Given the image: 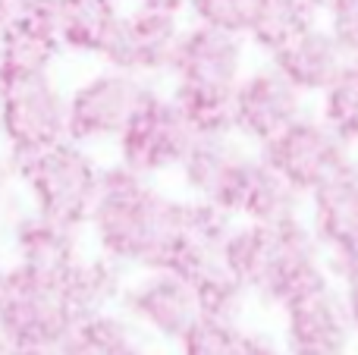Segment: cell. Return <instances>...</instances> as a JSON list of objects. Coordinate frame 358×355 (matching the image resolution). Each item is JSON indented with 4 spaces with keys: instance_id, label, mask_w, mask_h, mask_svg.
<instances>
[{
    "instance_id": "1",
    "label": "cell",
    "mask_w": 358,
    "mask_h": 355,
    "mask_svg": "<svg viewBox=\"0 0 358 355\" xmlns=\"http://www.w3.org/2000/svg\"><path fill=\"white\" fill-rule=\"evenodd\" d=\"M179 208L182 198L170 195L161 180L132 173L113 161L101 167L98 195L82 233H88L98 255L110 258L129 274L164 268Z\"/></svg>"
},
{
    "instance_id": "2",
    "label": "cell",
    "mask_w": 358,
    "mask_h": 355,
    "mask_svg": "<svg viewBox=\"0 0 358 355\" xmlns=\"http://www.w3.org/2000/svg\"><path fill=\"white\" fill-rule=\"evenodd\" d=\"M223 268L245 289L248 299H258L277 312L299 296L330 283L324 249L305 214L283 224L236 220L223 245Z\"/></svg>"
},
{
    "instance_id": "3",
    "label": "cell",
    "mask_w": 358,
    "mask_h": 355,
    "mask_svg": "<svg viewBox=\"0 0 358 355\" xmlns=\"http://www.w3.org/2000/svg\"><path fill=\"white\" fill-rule=\"evenodd\" d=\"M101 167L104 164L94 157L92 148L63 138L10 170L13 182L25 195V208L63 226L85 230L88 211L98 195Z\"/></svg>"
},
{
    "instance_id": "4",
    "label": "cell",
    "mask_w": 358,
    "mask_h": 355,
    "mask_svg": "<svg viewBox=\"0 0 358 355\" xmlns=\"http://www.w3.org/2000/svg\"><path fill=\"white\" fill-rule=\"evenodd\" d=\"M66 138V92L54 73L0 82V142L3 161H19Z\"/></svg>"
},
{
    "instance_id": "5",
    "label": "cell",
    "mask_w": 358,
    "mask_h": 355,
    "mask_svg": "<svg viewBox=\"0 0 358 355\" xmlns=\"http://www.w3.org/2000/svg\"><path fill=\"white\" fill-rule=\"evenodd\" d=\"M76 327L60 277L6 264L0 280V337L10 346H60Z\"/></svg>"
},
{
    "instance_id": "6",
    "label": "cell",
    "mask_w": 358,
    "mask_h": 355,
    "mask_svg": "<svg viewBox=\"0 0 358 355\" xmlns=\"http://www.w3.org/2000/svg\"><path fill=\"white\" fill-rule=\"evenodd\" d=\"M192 138L195 132L185 123L173 94L151 85L132 110L129 123L117 136L113 151H117V164H123L126 170L142 173L148 180H161L167 173H176Z\"/></svg>"
},
{
    "instance_id": "7",
    "label": "cell",
    "mask_w": 358,
    "mask_h": 355,
    "mask_svg": "<svg viewBox=\"0 0 358 355\" xmlns=\"http://www.w3.org/2000/svg\"><path fill=\"white\" fill-rule=\"evenodd\" d=\"M151 85L155 82L101 63V69L66 92V138L92 151L113 145Z\"/></svg>"
},
{
    "instance_id": "8",
    "label": "cell",
    "mask_w": 358,
    "mask_h": 355,
    "mask_svg": "<svg viewBox=\"0 0 358 355\" xmlns=\"http://www.w3.org/2000/svg\"><path fill=\"white\" fill-rule=\"evenodd\" d=\"M258 154L302 198H308L321 182H327L349 161H355L352 148L346 142H340L317 119V113H308V110L299 119H292L286 129H280L271 142L261 145Z\"/></svg>"
},
{
    "instance_id": "9",
    "label": "cell",
    "mask_w": 358,
    "mask_h": 355,
    "mask_svg": "<svg viewBox=\"0 0 358 355\" xmlns=\"http://www.w3.org/2000/svg\"><path fill=\"white\" fill-rule=\"evenodd\" d=\"M117 312L129 318L142 333L176 343L185 331L198 321V296L185 277L170 268H151L129 274L123 293H120Z\"/></svg>"
},
{
    "instance_id": "10",
    "label": "cell",
    "mask_w": 358,
    "mask_h": 355,
    "mask_svg": "<svg viewBox=\"0 0 358 355\" xmlns=\"http://www.w3.org/2000/svg\"><path fill=\"white\" fill-rule=\"evenodd\" d=\"M179 31H182V16L136 3L132 10H123L104 54H101V63L126 69L148 82L164 79L170 73Z\"/></svg>"
},
{
    "instance_id": "11",
    "label": "cell",
    "mask_w": 358,
    "mask_h": 355,
    "mask_svg": "<svg viewBox=\"0 0 358 355\" xmlns=\"http://www.w3.org/2000/svg\"><path fill=\"white\" fill-rule=\"evenodd\" d=\"M305 94L296 85L283 79L271 63L245 69L236 82L233 92V132L248 142L252 148H261L271 142L280 129L299 119L305 113Z\"/></svg>"
},
{
    "instance_id": "12",
    "label": "cell",
    "mask_w": 358,
    "mask_h": 355,
    "mask_svg": "<svg viewBox=\"0 0 358 355\" xmlns=\"http://www.w3.org/2000/svg\"><path fill=\"white\" fill-rule=\"evenodd\" d=\"M283 312V343L286 355H349L352 349V321L346 312L343 289L334 280L296 302L280 308Z\"/></svg>"
},
{
    "instance_id": "13",
    "label": "cell",
    "mask_w": 358,
    "mask_h": 355,
    "mask_svg": "<svg viewBox=\"0 0 358 355\" xmlns=\"http://www.w3.org/2000/svg\"><path fill=\"white\" fill-rule=\"evenodd\" d=\"M248 41L210 25H182L167 79L185 88H236L245 73Z\"/></svg>"
},
{
    "instance_id": "14",
    "label": "cell",
    "mask_w": 358,
    "mask_h": 355,
    "mask_svg": "<svg viewBox=\"0 0 358 355\" xmlns=\"http://www.w3.org/2000/svg\"><path fill=\"white\" fill-rule=\"evenodd\" d=\"M233 226L236 220L227 211L208 205V201L182 198L173 242H170L164 268L176 270L192 287L220 274V270H227L223 268V245H227V236Z\"/></svg>"
},
{
    "instance_id": "15",
    "label": "cell",
    "mask_w": 358,
    "mask_h": 355,
    "mask_svg": "<svg viewBox=\"0 0 358 355\" xmlns=\"http://www.w3.org/2000/svg\"><path fill=\"white\" fill-rule=\"evenodd\" d=\"M60 57L57 0H25L22 10L0 29V82L54 73Z\"/></svg>"
},
{
    "instance_id": "16",
    "label": "cell",
    "mask_w": 358,
    "mask_h": 355,
    "mask_svg": "<svg viewBox=\"0 0 358 355\" xmlns=\"http://www.w3.org/2000/svg\"><path fill=\"white\" fill-rule=\"evenodd\" d=\"M252 145L242 142L236 132H220V136H195L185 151L182 164L176 167L179 182L185 189V198L208 201L220 208L227 198L233 180L239 176L242 164L252 154Z\"/></svg>"
},
{
    "instance_id": "17",
    "label": "cell",
    "mask_w": 358,
    "mask_h": 355,
    "mask_svg": "<svg viewBox=\"0 0 358 355\" xmlns=\"http://www.w3.org/2000/svg\"><path fill=\"white\" fill-rule=\"evenodd\" d=\"M223 211L242 224H283V220L302 217L305 198L286 180H280L255 148L229 186Z\"/></svg>"
},
{
    "instance_id": "18",
    "label": "cell",
    "mask_w": 358,
    "mask_h": 355,
    "mask_svg": "<svg viewBox=\"0 0 358 355\" xmlns=\"http://www.w3.org/2000/svg\"><path fill=\"white\" fill-rule=\"evenodd\" d=\"M6 226H10L13 264H22L38 274L63 277L76 264V258L85 255L82 252V230L41 217L31 208H19L16 214L10 211Z\"/></svg>"
},
{
    "instance_id": "19",
    "label": "cell",
    "mask_w": 358,
    "mask_h": 355,
    "mask_svg": "<svg viewBox=\"0 0 358 355\" xmlns=\"http://www.w3.org/2000/svg\"><path fill=\"white\" fill-rule=\"evenodd\" d=\"M289 85H296L305 98H317L330 85L336 73L346 66L349 57L336 44V38L327 31L324 22L308 25L305 31L292 35L286 44L264 57Z\"/></svg>"
},
{
    "instance_id": "20",
    "label": "cell",
    "mask_w": 358,
    "mask_h": 355,
    "mask_svg": "<svg viewBox=\"0 0 358 355\" xmlns=\"http://www.w3.org/2000/svg\"><path fill=\"white\" fill-rule=\"evenodd\" d=\"M305 220L324 252L340 249L358 236V157L305 198Z\"/></svg>"
},
{
    "instance_id": "21",
    "label": "cell",
    "mask_w": 358,
    "mask_h": 355,
    "mask_svg": "<svg viewBox=\"0 0 358 355\" xmlns=\"http://www.w3.org/2000/svg\"><path fill=\"white\" fill-rule=\"evenodd\" d=\"M126 280H129V270L113 264L110 258L98 255V252L76 258L73 268L60 277L63 296H66V305L73 312L76 324L92 318V314L117 308Z\"/></svg>"
},
{
    "instance_id": "22",
    "label": "cell",
    "mask_w": 358,
    "mask_h": 355,
    "mask_svg": "<svg viewBox=\"0 0 358 355\" xmlns=\"http://www.w3.org/2000/svg\"><path fill=\"white\" fill-rule=\"evenodd\" d=\"M120 16H123L120 0H57L63 54L101 60Z\"/></svg>"
},
{
    "instance_id": "23",
    "label": "cell",
    "mask_w": 358,
    "mask_h": 355,
    "mask_svg": "<svg viewBox=\"0 0 358 355\" xmlns=\"http://www.w3.org/2000/svg\"><path fill=\"white\" fill-rule=\"evenodd\" d=\"M60 355H151L145 333L129 318L110 312L79 321L60 343Z\"/></svg>"
},
{
    "instance_id": "24",
    "label": "cell",
    "mask_w": 358,
    "mask_h": 355,
    "mask_svg": "<svg viewBox=\"0 0 358 355\" xmlns=\"http://www.w3.org/2000/svg\"><path fill=\"white\" fill-rule=\"evenodd\" d=\"M321 22V3L317 0H252V16L245 25L248 48L271 54L292 35L305 31L308 25Z\"/></svg>"
},
{
    "instance_id": "25",
    "label": "cell",
    "mask_w": 358,
    "mask_h": 355,
    "mask_svg": "<svg viewBox=\"0 0 358 355\" xmlns=\"http://www.w3.org/2000/svg\"><path fill=\"white\" fill-rule=\"evenodd\" d=\"M317 119L352 151L358 148V60H346L317 94Z\"/></svg>"
},
{
    "instance_id": "26",
    "label": "cell",
    "mask_w": 358,
    "mask_h": 355,
    "mask_svg": "<svg viewBox=\"0 0 358 355\" xmlns=\"http://www.w3.org/2000/svg\"><path fill=\"white\" fill-rule=\"evenodd\" d=\"M233 92L236 88H185L170 85L176 107L195 136L233 132Z\"/></svg>"
},
{
    "instance_id": "27",
    "label": "cell",
    "mask_w": 358,
    "mask_h": 355,
    "mask_svg": "<svg viewBox=\"0 0 358 355\" xmlns=\"http://www.w3.org/2000/svg\"><path fill=\"white\" fill-rule=\"evenodd\" d=\"M248 327L242 321H220L198 314V321L176 340L179 355H245Z\"/></svg>"
},
{
    "instance_id": "28",
    "label": "cell",
    "mask_w": 358,
    "mask_h": 355,
    "mask_svg": "<svg viewBox=\"0 0 358 355\" xmlns=\"http://www.w3.org/2000/svg\"><path fill=\"white\" fill-rule=\"evenodd\" d=\"M185 13L198 25H210V29H223L245 38V25H248V16H252V0H189Z\"/></svg>"
},
{
    "instance_id": "29",
    "label": "cell",
    "mask_w": 358,
    "mask_h": 355,
    "mask_svg": "<svg viewBox=\"0 0 358 355\" xmlns=\"http://www.w3.org/2000/svg\"><path fill=\"white\" fill-rule=\"evenodd\" d=\"M321 22L336 38L343 54L349 60H358V0H324Z\"/></svg>"
},
{
    "instance_id": "30",
    "label": "cell",
    "mask_w": 358,
    "mask_h": 355,
    "mask_svg": "<svg viewBox=\"0 0 358 355\" xmlns=\"http://www.w3.org/2000/svg\"><path fill=\"white\" fill-rule=\"evenodd\" d=\"M324 264H327V274L336 287H352V283H358V236L352 242L340 245V249L324 252Z\"/></svg>"
},
{
    "instance_id": "31",
    "label": "cell",
    "mask_w": 358,
    "mask_h": 355,
    "mask_svg": "<svg viewBox=\"0 0 358 355\" xmlns=\"http://www.w3.org/2000/svg\"><path fill=\"white\" fill-rule=\"evenodd\" d=\"M13 170H10V164L0 157V220L10 214V201H13Z\"/></svg>"
},
{
    "instance_id": "32",
    "label": "cell",
    "mask_w": 358,
    "mask_h": 355,
    "mask_svg": "<svg viewBox=\"0 0 358 355\" xmlns=\"http://www.w3.org/2000/svg\"><path fill=\"white\" fill-rule=\"evenodd\" d=\"M340 289H343V299H346V312H349V321H352V331L358 337V283L340 287Z\"/></svg>"
},
{
    "instance_id": "33",
    "label": "cell",
    "mask_w": 358,
    "mask_h": 355,
    "mask_svg": "<svg viewBox=\"0 0 358 355\" xmlns=\"http://www.w3.org/2000/svg\"><path fill=\"white\" fill-rule=\"evenodd\" d=\"M136 3L151 6V10H164V13H176V16H182L189 0H136Z\"/></svg>"
},
{
    "instance_id": "34",
    "label": "cell",
    "mask_w": 358,
    "mask_h": 355,
    "mask_svg": "<svg viewBox=\"0 0 358 355\" xmlns=\"http://www.w3.org/2000/svg\"><path fill=\"white\" fill-rule=\"evenodd\" d=\"M22 3L25 0H0V29H3V25L10 22L19 10H22Z\"/></svg>"
},
{
    "instance_id": "35",
    "label": "cell",
    "mask_w": 358,
    "mask_h": 355,
    "mask_svg": "<svg viewBox=\"0 0 358 355\" xmlns=\"http://www.w3.org/2000/svg\"><path fill=\"white\" fill-rule=\"evenodd\" d=\"M13 355H60V346H13Z\"/></svg>"
},
{
    "instance_id": "36",
    "label": "cell",
    "mask_w": 358,
    "mask_h": 355,
    "mask_svg": "<svg viewBox=\"0 0 358 355\" xmlns=\"http://www.w3.org/2000/svg\"><path fill=\"white\" fill-rule=\"evenodd\" d=\"M0 355H13V346H10V343H6V340H3V337H0Z\"/></svg>"
},
{
    "instance_id": "37",
    "label": "cell",
    "mask_w": 358,
    "mask_h": 355,
    "mask_svg": "<svg viewBox=\"0 0 358 355\" xmlns=\"http://www.w3.org/2000/svg\"><path fill=\"white\" fill-rule=\"evenodd\" d=\"M3 268H6V264H3V258H0V280H3Z\"/></svg>"
},
{
    "instance_id": "38",
    "label": "cell",
    "mask_w": 358,
    "mask_h": 355,
    "mask_svg": "<svg viewBox=\"0 0 358 355\" xmlns=\"http://www.w3.org/2000/svg\"><path fill=\"white\" fill-rule=\"evenodd\" d=\"M317 3H324V0H317Z\"/></svg>"
}]
</instances>
